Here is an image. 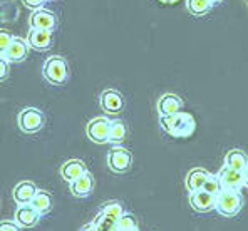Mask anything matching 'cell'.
Instances as JSON below:
<instances>
[{"instance_id":"obj_18","label":"cell","mask_w":248,"mask_h":231,"mask_svg":"<svg viewBox=\"0 0 248 231\" xmlns=\"http://www.w3.org/2000/svg\"><path fill=\"white\" fill-rule=\"evenodd\" d=\"M208 176H210V173H208L205 168H193V169L186 174V179H185V186H186V189H188V193L203 189Z\"/></svg>"},{"instance_id":"obj_13","label":"cell","mask_w":248,"mask_h":231,"mask_svg":"<svg viewBox=\"0 0 248 231\" xmlns=\"http://www.w3.org/2000/svg\"><path fill=\"white\" fill-rule=\"evenodd\" d=\"M29 25L31 29H46V31H54L57 27V15L47 9L34 10L29 17Z\"/></svg>"},{"instance_id":"obj_17","label":"cell","mask_w":248,"mask_h":231,"mask_svg":"<svg viewBox=\"0 0 248 231\" xmlns=\"http://www.w3.org/2000/svg\"><path fill=\"white\" fill-rule=\"evenodd\" d=\"M69 186H71L72 196H76V198H87L91 193H93V189H94V178H93V174L87 171V173H84L81 178H78L76 181H72Z\"/></svg>"},{"instance_id":"obj_12","label":"cell","mask_w":248,"mask_h":231,"mask_svg":"<svg viewBox=\"0 0 248 231\" xmlns=\"http://www.w3.org/2000/svg\"><path fill=\"white\" fill-rule=\"evenodd\" d=\"M183 109V99L178 94L173 92H166L156 101V111L159 116H171L176 114Z\"/></svg>"},{"instance_id":"obj_16","label":"cell","mask_w":248,"mask_h":231,"mask_svg":"<svg viewBox=\"0 0 248 231\" xmlns=\"http://www.w3.org/2000/svg\"><path fill=\"white\" fill-rule=\"evenodd\" d=\"M37 186L32 181H20L12 191V198L17 204H31L34 200L35 193H37Z\"/></svg>"},{"instance_id":"obj_6","label":"cell","mask_w":248,"mask_h":231,"mask_svg":"<svg viewBox=\"0 0 248 231\" xmlns=\"http://www.w3.org/2000/svg\"><path fill=\"white\" fill-rule=\"evenodd\" d=\"M109 131H111V119L106 116L93 117L86 126V134L96 144L109 142Z\"/></svg>"},{"instance_id":"obj_22","label":"cell","mask_w":248,"mask_h":231,"mask_svg":"<svg viewBox=\"0 0 248 231\" xmlns=\"http://www.w3.org/2000/svg\"><path fill=\"white\" fill-rule=\"evenodd\" d=\"M127 136V127L121 119L111 121V131H109V142L118 146L119 142H123Z\"/></svg>"},{"instance_id":"obj_4","label":"cell","mask_w":248,"mask_h":231,"mask_svg":"<svg viewBox=\"0 0 248 231\" xmlns=\"http://www.w3.org/2000/svg\"><path fill=\"white\" fill-rule=\"evenodd\" d=\"M44 124H46V116L37 108H25L17 116V126L25 134L39 133L44 127Z\"/></svg>"},{"instance_id":"obj_10","label":"cell","mask_w":248,"mask_h":231,"mask_svg":"<svg viewBox=\"0 0 248 231\" xmlns=\"http://www.w3.org/2000/svg\"><path fill=\"white\" fill-rule=\"evenodd\" d=\"M41 213L35 210L32 204H19L14 215V221L20 226V228H34L41 219Z\"/></svg>"},{"instance_id":"obj_26","label":"cell","mask_w":248,"mask_h":231,"mask_svg":"<svg viewBox=\"0 0 248 231\" xmlns=\"http://www.w3.org/2000/svg\"><path fill=\"white\" fill-rule=\"evenodd\" d=\"M203 189L217 196V194L220 193L221 189H223V186H221V181H220V178H218V174H211L210 173V176H208V179H206V183H205V186H203Z\"/></svg>"},{"instance_id":"obj_21","label":"cell","mask_w":248,"mask_h":231,"mask_svg":"<svg viewBox=\"0 0 248 231\" xmlns=\"http://www.w3.org/2000/svg\"><path fill=\"white\" fill-rule=\"evenodd\" d=\"M213 5L215 3L211 2V0H186V9H188V12L196 17L210 14Z\"/></svg>"},{"instance_id":"obj_29","label":"cell","mask_w":248,"mask_h":231,"mask_svg":"<svg viewBox=\"0 0 248 231\" xmlns=\"http://www.w3.org/2000/svg\"><path fill=\"white\" fill-rule=\"evenodd\" d=\"M24 2L25 7H29V9H34V10H39L44 7V3L47 2V0H22Z\"/></svg>"},{"instance_id":"obj_11","label":"cell","mask_w":248,"mask_h":231,"mask_svg":"<svg viewBox=\"0 0 248 231\" xmlns=\"http://www.w3.org/2000/svg\"><path fill=\"white\" fill-rule=\"evenodd\" d=\"M218 178L221 181V186L225 189H235V191H240V189L245 186V176H243V171H236L232 169L228 166H223L221 169H218Z\"/></svg>"},{"instance_id":"obj_33","label":"cell","mask_w":248,"mask_h":231,"mask_svg":"<svg viewBox=\"0 0 248 231\" xmlns=\"http://www.w3.org/2000/svg\"><path fill=\"white\" fill-rule=\"evenodd\" d=\"M159 2H163V3H174V2H178V0H159Z\"/></svg>"},{"instance_id":"obj_5","label":"cell","mask_w":248,"mask_h":231,"mask_svg":"<svg viewBox=\"0 0 248 231\" xmlns=\"http://www.w3.org/2000/svg\"><path fill=\"white\" fill-rule=\"evenodd\" d=\"M131 164H133V154L129 149L123 148V146H114L111 151L108 153V166L112 173L124 174L129 171Z\"/></svg>"},{"instance_id":"obj_34","label":"cell","mask_w":248,"mask_h":231,"mask_svg":"<svg viewBox=\"0 0 248 231\" xmlns=\"http://www.w3.org/2000/svg\"><path fill=\"white\" fill-rule=\"evenodd\" d=\"M213 3H220V2H223V0H211Z\"/></svg>"},{"instance_id":"obj_35","label":"cell","mask_w":248,"mask_h":231,"mask_svg":"<svg viewBox=\"0 0 248 231\" xmlns=\"http://www.w3.org/2000/svg\"><path fill=\"white\" fill-rule=\"evenodd\" d=\"M134 231H140V230H134Z\"/></svg>"},{"instance_id":"obj_9","label":"cell","mask_w":248,"mask_h":231,"mask_svg":"<svg viewBox=\"0 0 248 231\" xmlns=\"http://www.w3.org/2000/svg\"><path fill=\"white\" fill-rule=\"evenodd\" d=\"M29 49H31V46H29L27 39L14 37L12 44L9 46V49L0 52V57L5 59V61H9V62H22L27 59Z\"/></svg>"},{"instance_id":"obj_7","label":"cell","mask_w":248,"mask_h":231,"mask_svg":"<svg viewBox=\"0 0 248 231\" xmlns=\"http://www.w3.org/2000/svg\"><path fill=\"white\" fill-rule=\"evenodd\" d=\"M99 106L106 114H119L124 109V97L116 89H104L99 94Z\"/></svg>"},{"instance_id":"obj_27","label":"cell","mask_w":248,"mask_h":231,"mask_svg":"<svg viewBox=\"0 0 248 231\" xmlns=\"http://www.w3.org/2000/svg\"><path fill=\"white\" fill-rule=\"evenodd\" d=\"M14 40V35L9 34L7 31H2L0 32V52H3V50L9 49V46L12 44Z\"/></svg>"},{"instance_id":"obj_14","label":"cell","mask_w":248,"mask_h":231,"mask_svg":"<svg viewBox=\"0 0 248 231\" xmlns=\"http://www.w3.org/2000/svg\"><path fill=\"white\" fill-rule=\"evenodd\" d=\"M84 173H87V166H86V163L81 161V159L65 161V163L61 166V169H59L61 178L64 179L65 183H69V185H71L72 181H76L78 178H81Z\"/></svg>"},{"instance_id":"obj_20","label":"cell","mask_w":248,"mask_h":231,"mask_svg":"<svg viewBox=\"0 0 248 231\" xmlns=\"http://www.w3.org/2000/svg\"><path fill=\"white\" fill-rule=\"evenodd\" d=\"M31 204L41 213V216H46V215H49L50 210H52V198H50V194L47 191L39 189V191L35 193V196Z\"/></svg>"},{"instance_id":"obj_8","label":"cell","mask_w":248,"mask_h":231,"mask_svg":"<svg viewBox=\"0 0 248 231\" xmlns=\"http://www.w3.org/2000/svg\"><path fill=\"white\" fill-rule=\"evenodd\" d=\"M189 204L196 213H210L217 206V196L205 189H198V191L189 193Z\"/></svg>"},{"instance_id":"obj_25","label":"cell","mask_w":248,"mask_h":231,"mask_svg":"<svg viewBox=\"0 0 248 231\" xmlns=\"http://www.w3.org/2000/svg\"><path fill=\"white\" fill-rule=\"evenodd\" d=\"M94 225H96L101 231H116L118 221L109 218V216H106L104 213H99V215L94 218Z\"/></svg>"},{"instance_id":"obj_19","label":"cell","mask_w":248,"mask_h":231,"mask_svg":"<svg viewBox=\"0 0 248 231\" xmlns=\"http://www.w3.org/2000/svg\"><path fill=\"white\" fill-rule=\"evenodd\" d=\"M247 164H248V156L242 149H232V151H228L225 154L223 166H228L236 171H245Z\"/></svg>"},{"instance_id":"obj_3","label":"cell","mask_w":248,"mask_h":231,"mask_svg":"<svg viewBox=\"0 0 248 231\" xmlns=\"http://www.w3.org/2000/svg\"><path fill=\"white\" fill-rule=\"evenodd\" d=\"M242 206H243V198L240 191L223 188L217 194V206H215V210L220 213L221 216H225V218L236 216L242 211Z\"/></svg>"},{"instance_id":"obj_1","label":"cell","mask_w":248,"mask_h":231,"mask_svg":"<svg viewBox=\"0 0 248 231\" xmlns=\"http://www.w3.org/2000/svg\"><path fill=\"white\" fill-rule=\"evenodd\" d=\"M159 126L166 134L173 138L183 139L189 138L196 131V119L193 114L185 111H180L171 116H159Z\"/></svg>"},{"instance_id":"obj_28","label":"cell","mask_w":248,"mask_h":231,"mask_svg":"<svg viewBox=\"0 0 248 231\" xmlns=\"http://www.w3.org/2000/svg\"><path fill=\"white\" fill-rule=\"evenodd\" d=\"M20 230H22L20 226L16 221H10V219H5L0 225V231H20Z\"/></svg>"},{"instance_id":"obj_30","label":"cell","mask_w":248,"mask_h":231,"mask_svg":"<svg viewBox=\"0 0 248 231\" xmlns=\"http://www.w3.org/2000/svg\"><path fill=\"white\" fill-rule=\"evenodd\" d=\"M9 64L10 62L9 61H5V59H2V61H0V79L2 80H5L7 77H9Z\"/></svg>"},{"instance_id":"obj_23","label":"cell","mask_w":248,"mask_h":231,"mask_svg":"<svg viewBox=\"0 0 248 231\" xmlns=\"http://www.w3.org/2000/svg\"><path fill=\"white\" fill-rule=\"evenodd\" d=\"M101 213H104L106 216H109V218L118 221L124 213H126V210H124V206L119 201H108V203H104L103 206H101Z\"/></svg>"},{"instance_id":"obj_31","label":"cell","mask_w":248,"mask_h":231,"mask_svg":"<svg viewBox=\"0 0 248 231\" xmlns=\"http://www.w3.org/2000/svg\"><path fill=\"white\" fill-rule=\"evenodd\" d=\"M79 231H101V230L97 228V226L94 225V221H93V223H87V225H84Z\"/></svg>"},{"instance_id":"obj_15","label":"cell","mask_w":248,"mask_h":231,"mask_svg":"<svg viewBox=\"0 0 248 231\" xmlns=\"http://www.w3.org/2000/svg\"><path fill=\"white\" fill-rule=\"evenodd\" d=\"M27 42L35 50H47L52 44V31L46 29H31L27 35Z\"/></svg>"},{"instance_id":"obj_2","label":"cell","mask_w":248,"mask_h":231,"mask_svg":"<svg viewBox=\"0 0 248 231\" xmlns=\"http://www.w3.org/2000/svg\"><path fill=\"white\" fill-rule=\"evenodd\" d=\"M42 76L52 86H62L69 77L67 61L62 56H50L42 65Z\"/></svg>"},{"instance_id":"obj_32","label":"cell","mask_w":248,"mask_h":231,"mask_svg":"<svg viewBox=\"0 0 248 231\" xmlns=\"http://www.w3.org/2000/svg\"><path fill=\"white\" fill-rule=\"evenodd\" d=\"M243 176H245V186H247V188H248V164H247L245 171H243Z\"/></svg>"},{"instance_id":"obj_24","label":"cell","mask_w":248,"mask_h":231,"mask_svg":"<svg viewBox=\"0 0 248 231\" xmlns=\"http://www.w3.org/2000/svg\"><path fill=\"white\" fill-rule=\"evenodd\" d=\"M138 230V221L131 213H124L121 218L118 219V225H116V231H134Z\"/></svg>"}]
</instances>
